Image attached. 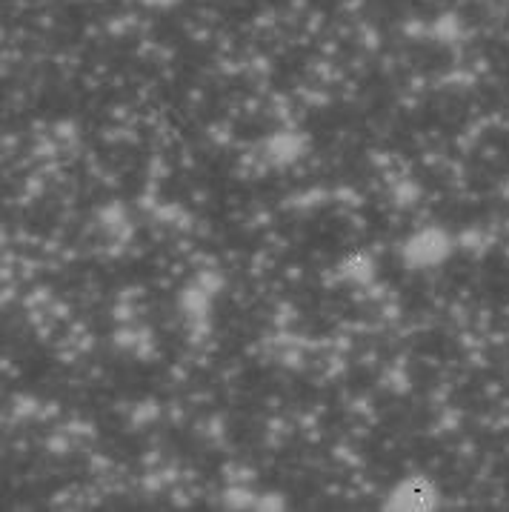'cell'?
<instances>
[{
  "label": "cell",
  "instance_id": "6da1fadb",
  "mask_svg": "<svg viewBox=\"0 0 509 512\" xmlns=\"http://www.w3.org/2000/svg\"><path fill=\"white\" fill-rule=\"evenodd\" d=\"M424 481H412L407 487L395 492V507L392 510H429V495Z\"/></svg>",
  "mask_w": 509,
  "mask_h": 512
}]
</instances>
